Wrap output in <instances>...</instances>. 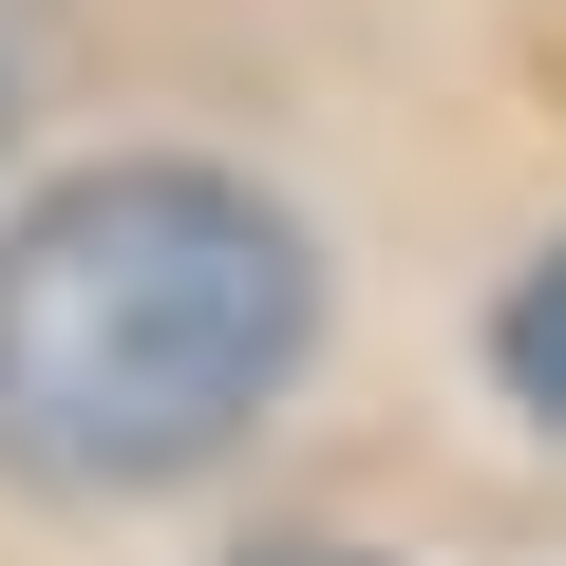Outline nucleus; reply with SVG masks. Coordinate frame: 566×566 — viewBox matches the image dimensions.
Instances as JSON below:
<instances>
[{
	"label": "nucleus",
	"instance_id": "nucleus-1",
	"mask_svg": "<svg viewBox=\"0 0 566 566\" xmlns=\"http://www.w3.org/2000/svg\"><path fill=\"white\" fill-rule=\"evenodd\" d=\"M322 359V245L208 151L57 170L0 227V472L39 491H189Z\"/></svg>",
	"mask_w": 566,
	"mask_h": 566
},
{
	"label": "nucleus",
	"instance_id": "nucleus-4",
	"mask_svg": "<svg viewBox=\"0 0 566 566\" xmlns=\"http://www.w3.org/2000/svg\"><path fill=\"white\" fill-rule=\"evenodd\" d=\"M0 95H20V76H0Z\"/></svg>",
	"mask_w": 566,
	"mask_h": 566
},
{
	"label": "nucleus",
	"instance_id": "nucleus-2",
	"mask_svg": "<svg viewBox=\"0 0 566 566\" xmlns=\"http://www.w3.org/2000/svg\"><path fill=\"white\" fill-rule=\"evenodd\" d=\"M491 378H510V397L566 434V245H547V264L510 283V303H491Z\"/></svg>",
	"mask_w": 566,
	"mask_h": 566
},
{
	"label": "nucleus",
	"instance_id": "nucleus-3",
	"mask_svg": "<svg viewBox=\"0 0 566 566\" xmlns=\"http://www.w3.org/2000/svg\"><path fill=\"white\" fill-rule=\"evenodd\" d=\"M245 566H378V547H245Z\"/></svg>",
	"mask_w": 566,
	"mask_h": 566
}]
</instances>
